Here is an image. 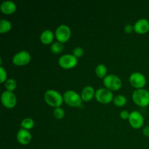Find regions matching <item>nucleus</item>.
Masks as SVG:
<instances>
[{"mask_svg":"<svg viewBox=\"0 0 149 149\" xmlns=\"http://www.w3.org/2000/svg\"><path fill=\"white\" fill-rule=\"evenodd\" d=\"M95 95L96 100L102 103H109L112 100H113V93L108 89H99L96 91Z\"/></svg>","mask_w":149,"mask_h":149,"instance_id":"nucleus-5","label":"nucleus"},{"mask_svg":"<svg viewBox=\"0 0 149 149\" xmlns=\"http://www.w3.org/2000/svg\"><path fill=\"white\" fill-rule=\"evenodd\" d=\"M17 139L20 143L23 145H26L31 140V135L28 130L22 128L17 132Z\"/></svg>","mask_w":149,"mask_h":149,"instance_id":"nucleus-12","label":"nucleus"},{"mask_svg":"<svg viewBox=\"0 0 149 149\" xmlns=\"http://www.w3.org/2000/svg\"><path fill=\"white\" fill-rule=\"evenodd\" d=\"M56 39L60 42H65L69 39L71 36V29L66 25H61L57 28L55 31Z\"/></svg>","mask_w":149,"mask_h":149,"instance_id":"nucleus-6","label":"nucleus"},{"mask_svg":"<svg viewBox=\"0 0 149 149\" xmlns=\"http://www.w3.org/2000/svg\"><path fill=\"white\" fill-rule=\"evenodd\" d=\"M45 100L50 106L58 108L62 104L63 97L58 92L53 90H49L45 93Z\"/></svg>","mask_w":149,"mask_h":149,"instance_id":"nucleus-1","label":"nucleus"},{"mask_svg":"<svg viewBox=\"0 0 149 149\" xmlns=\"http://www.w3.org/2000/svg\"><path fill=\"white\" fill-rule=\"evenodd\" d=\"M58 63L64 68H71L77 65V58L74 55L66 54L60 57L58 59Z\"/></svg>","mask_w":149,"mask_h":149,"instance_id":"nucleus-7","label":"nucleus"},{"mask_svg":"<svg viewBox=\"0 0 149 149\" xmlns=\"http://www.w3.org/2000/svg\"><path fill=\"white\" fill-rule=\"evenodd\" d=\"M125 31L127 32V33H130L132 31V30L134 29V28L132 27V26H131L130 24H127L125 26Z\"/></svg>","mask_w":149,"mask_h":149,"instance_id":"nucleus-27","label":"nucleus"},{"mask_svg":"<svg viewBox=\"0 0 149 149\" xmlns=\"http://www.w3.org/2000/svg\"><path fill=\"white\" fill-rule=\"evenodd\" d=\"M127 102L126 97L124 95H116V97L113 98V103L116 106H122L124 105H125Z\"/></svg>","mask_w":149,"mask_h":149,"instance_id":"nucleus-21","label":"nucleus"},{"mask_svg":"<svg viewBox=\"0 0 149 149\" xmlns=\"http://www.w3.org/2000/svg\"><path fill=\"white\" fill-rule=\"evenodd\" d=\"M103 84L109 90H118L122 86V81L116 75L109 74L105 77Z\"/></svg>","mask_w":149,"mask_h":149,"instance_id":"nucleus-4","label":"nucleus"},{"mask_svg":"<svg viewBox=\"0 0 149 149\" xmlns=\"http://www.w3.org/2000/svg\"><path fill=\"white\" fill-rule=\"evenodd\" d=\"M120 116H121V117L122 118V119H127V118H129L130 113H128L127 111L124 110V111H122L120 113Z\"/></svg>","mask_w":149,"mask_h":149,"instance_id":"nucleus-26","label":"nucleus"},{"mask_svg":"<svg viewBox=\"0 0 149 149\" xmlns=\"http://www.w3.org/2000/svg\"><path fill=\"white\" fill-rule=\"evenodd\" d=\"M53 33H52V31L49 30V29H47V30L44 31L42 33L40 36V39L42 42H43L44 44H50L51 42L53 40Z\"/></svg>","mask_w":149,"mask_h":149,"instance_id":"nucleus-16","label":"nucleus"},{"mask_svg":"<svg viewBox=\"0 0 149 149\" xmlns=\"http://www.w3.org/2000/svg\"><path fill=\"white\" fill-rule=\"evenodd\" d=\"M4 85H5L6 89L8 91H13V90H14L15 89L17 84H16L15 80L13 79H7Z\"/></svg>","mask_w":149,"mask_h":149,"instance_id":"nucleus-22","label":"nucleus"},{"mask_svg":"<svg viewBox=\"0 0 149 149\" xmlns=\"http://www.w3.org/2000/svg\"><path fill=\"white\" fill-rule=\"evenodd\" d=\"M134 30L138 33H146L149 30V22L146 19H140L134 25Z\"/></svg>","mask_w":149,"mask_h":149,"instance_id":"nucleus-13","label":"nucleus"},{"mask_svg":"<svg viewBox=\"0 0 149 149\" xmlns=\"http://www.w3.org/2000/svg\"><path fill=\"white\" fill-rule=\"evenodd\" d=\"M1 102H2V104L4 105L5 107L9 108H13L16 104V97L12 91H8V90H6V91L3 92V93L1 94Z\"/></svg>","mask_w":149,"mask_h":149,"instance_id":"nucleus-10","label":"nucleus"},{"mask_svg":"<svg viewBox=\"0 0 149 149\" xmlns=\"http://www.w3.org/2000/svg\"><path fill=\"white\" fill-rule=\"evenodd\" d=\"M34 125V122L31 118H26L21 122V127L26 130H30Z\"/></svg>","mask_w":149,"mask_h":149,"instance_id":"nucleus-19","label":"nucleus"},{"mask_svg":"<svg viewBox=\"0 0 149 149\" xmlns=\"http://www.w3.org/2000/svg\"><path fill=\"white\" fill-rule=\"evenodd\" d=\"M16 10V5L12 1H4L1 4V10L5 14H11Z\"/></svg>","mask_w":149,"mask_h":149,"instance_id":"nucleus-14","label":"nucleus"},{"mask_svg":"<svg viewBox=\"0 0 149 149\" xmlns=\"http://www.w3.org/2000/svg\"><path fill=\"white\" fill-rule=\"evenodd\" d=\"M143 134L146 136H149V126L146 127L143 129Z\"/></svg>","mask_w":149,"mask_h":149,"instance_id":"nucleus-28","label":"nucleus"},{"mask_svg":"<svg viewBox=\"0 0 149 149\" xmlns=\"http://www.w3.org/2000/svg\"><path fill=\"white\" fill-rule=\"evenodd\" d=\"M130 81L133 87L141 89V87H143L145 86L146 79L141 73L134 72L130 77Z\"/></svg>","mask_w":149,"mask_h":149,"instance_id":"nucleus-9","label":"nucleus"},{"mask_svg":"<svg viewBox=\"0 0 149 149\" xmlns=\"http://www.w3.org/2000/svg\"><path fill=\"white\" fill-rule=\"evenodd\" d=\"M129 121L132 127L138 129L143 126L144 120L142 114L140 112L137 111H133L130 113Z\"/></svg>","mask_w":149,"mask_h":149,"instance_id":"nucleus-11","label":"nucleus"},{"mask_svg":"<svg viewBox=\"0 0 149 149\" xmlns=\"http://www.w3.org/2000/svg\"><path fill=\"white\" fill-rule=\"evenodd\" d=\"M0 74H1V82H4L6 79V77H7V72L4 70V68L2 66L0 67Z\"/></svg>","mask_w":149,"mask_h":149,"instance_id":"nucleus-25","label":"nucleus"},{"mask_svg":"<svg viewBox=\"0 0 149 149\" xmlns=\"http://www.w3.org/2000/svg\"><path fill=\"white\" fill-rule=\"evenodd\" d=\"M12 25L10 21L7 20H0V32L1 33H4V32H7L11 29Z\"/></svg>","mask_w":149,"mask_h":149,"instance_id":"nucleus-17","label":"nucleus"},{"mask_svg":"<svg viewBox=\"0 0 149 149\" xmlns=\"http://www.w3.org/2000/svg\"><path fill=\"white\" fill-rule=\"evenodd\" d=\"M31 60V55L27 51H20L15 55L13 62L16 65H24L29 63Z\"/></svg>","mask_w":149,"mask_h":149,"instance_id":"nucleus-8","label":"nucleus"},{"mask_svg":"<svg viewBox=\"0 0 149 149\" xmlns=\"http://www.w3.org/2000/svg\"><path fill=\"white\" fill-rule=\"evenodd\" d=\"M81 97L73 90H68L63 95V100L71 106H79L81 103Z\"/></svg>","mask_w":149,"mask_h":149,"instance_id":"nucleus-3","label":"nucleus"},{"mask_svg":"<svg viewBox=\"0 0 149 149\" xmlns=\"http://www.w3.org/2000/svg\"><path fill=\"white\" fill-rule=\"evenodd\" d=\"M51 51L54 53H59V52H62L64 46L61 42H54L52 45H51Z\"/></svg>","mask_w":149,"mask_h":149,"instance_id":"nucleus-20","label":"nucleus"},{"mask_svg":"<svg viewBox=\"0 0 149 149\" xmlns=\"http://www.w3.org/2000/svg\"><path fill=\"white\" fill-rule=\"evenodd\" d=\"M94 95H95V93L93 87L91 86H86L81 91V98L85 101H89L93 98Z\"/></svg>","mask_w":149,"mask_h":149,"instance_id":"nucleus-15","label":"nucleus"},{"mask_svg":"<svg viewBox=\"0 0 149 149\" xmlns=\"http://www.w3.org/2000/svg\"><path fill=\"white\" fill-rule=\"evenodd\" d=\"M73 53H74V55L76 57V58H79V57H81L84 54V50L81 47H76L75 49L73 51Z\"/></svg>","mask_w":149,"mask_h":149,"instance_id":"nucleus-24","label":"nucleus"},{"mask_svg":"<svg viewBox=\"0 0 149 149\" xmlns=\"http://www.w3.org/2000/svg\"><path fill=\"white\" fill-rule=\"evenodd\" d=\"M54 116H55V117L56 118V119H62L63 117L64 116V114H65V113H64V111L63 110V109H61V107H58V108H55V110H54Z\"/></svg>","mask_w":149,"mask_h":149,"instance_id":"nucleus-23","label":"nucleus"},{"mask_svg":"<svg viewBox=\"0 0 149 149\" xmlns=\"http://www.w3.org/2000/svg\"><path fill=\"white\" fill-rule=\"evenodd\" d=\"M132 99L138 106H148L149 104V92L145 89H138L134 91Z\"/></svg>","mask_w":149,"mask_h":149,"instance_id":"nucleus-2","label":"nucleus"},{"mask_svg":"<svg viewBox=\"0 0 149 149\" xmlns=\"http://www.w3.org/2000/svg\"><path fill=\"white\" fill-rule=\"evenodd\" d=\"M95 72L97 77L102 78V77H104L106 76V72H107V68L103 64H99L96 67Z\"/></svg>","mask_w":149,"mask_h":149,"instance_id":"nucleus-18","label":"nucleus"}]
</instances>
